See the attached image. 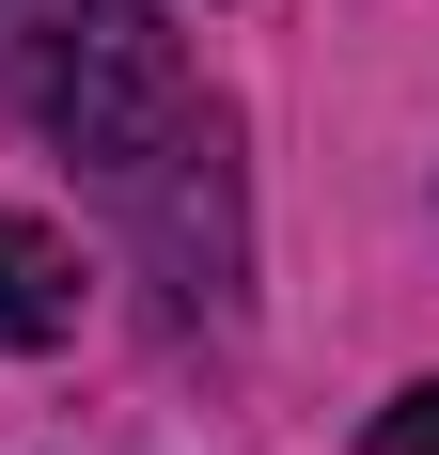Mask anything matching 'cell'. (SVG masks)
<instances>
[{
	"label": "cell",
	"instance_id": "6da1fadb",
	"mask_svg": "<svg viewBox=\"0 0 439 455\" xmlns=\"http://www.w3.org/2000/svg\"><path fill=\"white\" fill-rule=\"evenodd\" d=\"M32 110H47L63 157H94V173L126 188L188 126V63L157 32V0H32Z\"/></svg>",
	"mask_w": 439,
	"mask_h": 455
},
{
	"label": "cell",
	"instance_id": "3957f363",
	"mask_svg": "<svg viewBox=\"0 0 439 455\" xmlns=\"http://www.w3.org/2000/svg\"><path fill=\"white\" fill-rule=\"evenodd\" d=\"M361 455H439V377H424V393H393V409L361 424Z\"/></svg>",
	"mask_w": 439,
	"mask_h": 455
},
{
	"label": "cell",
	"instance_id": "7a4b0ae2",
	"mask_svg": "<svg viewBox=\"0 0 439 455\" xmlns=\"http://www.w3.org/2000/svg\"><path fill=\"white\" fill-rule=\"evenodd\" d=\"M63 330H79V251L0 204V346H63Z\"/></svg>",
	"mask_w": 439,
	"mask_h": 455
}]
</instances>
